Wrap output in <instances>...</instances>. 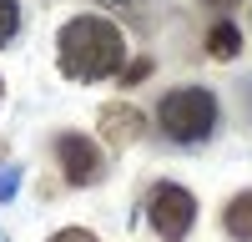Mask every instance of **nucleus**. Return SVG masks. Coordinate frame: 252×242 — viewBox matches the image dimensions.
I'll list each match as a JSON object with an SVG mask.
<instances>
[{"instance_id": "f257e3e1", "label": "nucleus", "mask_w": 252, "mask_h": 242, "mask_svg": "<svg viewBox=\"0 0 252 242\" xmlns=\"http://www.w3.org/2000/svg\"><path fill=\"white\" fill-rule=\"evenodd\" d=\"M61 71L71 81H106L111 71H121V56H126V40L111 20L101 15H76L66 20L61 30Z\"/></svg>"}, {"instance_id": "39448f33", "label": "nucleus", "mask_w": 252, "mask_h": 242, "mask_svg": "<svg viewBox=\"0 0 252 242\" xmlns=\"http://www.w3.org/2000/svg\"><path fill=\"white\" fill-rule=\"evenodd\" d=\"M101 131H106L116 147H126V141L141 131V111H131V106H106V111H101Z\"/></svg>"}, {"instance_id": "f03ea898", "label": "nucleus", "mask_w": 252, "mask_h": 242, "mask_svg": "<svg viewBox=\"0 0 252 242\" xmlns=\"http://www.w3.org/2000/svg\"><path fill=\"white\" fill-rule=\"evenodd\" d=\"M157 126L172 136V141H207L217 126V96L207 86H182V91H166L161 106H157Z\"/></svg>"}, {"instance_id": "20e7f679", "label": "nucleus", "mask_w": 252, "mask_h": 242, "mask_svg": "<svg viewBox=\"0 0 252 242\" xmlns=\"http://www.w3.org/2000/svg\"><path fill=\"white\" fill-rule=\"evenodd\" d=\"M56 156H61V172H66L71 187H91V182L101 177V151L96 141H86L81 131H66L56 141Z\"/></svg>"}, {"instance_id": "6e6552de", "label": "nucleus", "mask_w": 252, "mask_h": 242, "mask_svg": "<svg viewBox=\"0 0 252 242\" xmlns=\"http://www.w3.org/2000/svg\"><path fill=\"white\" fill-rule=\"evenodd\" d=\"M15 30H20V5L15 0H0V46H5Z\"/></svg>"}, {"instance_id": "7ed1b4c3", "label": "nucleus", "mask_w": 252, "mask_h": 242, "mask_svg": "<svg viewBox=\"0 0 252 242\" xmlns=\"http://www.w3.org/2000/svg\"><path fill=\"white\" fill-rule=\"evenodd\" d=\"M146 217H152L161 242H182L192 232V222H197V202H192L187 187H177V182H157L152 197H146Z\"/></svg>"}, {"instance_id": "423d86ee", "label": "nucleus", "mask_w": 252, "mask_h": 242, "mask_svg": "<svg viewBox=\"0 0 252 242\" xmlns=\"http://www.w3.org/2000/svg\"><path fill=\"white\" fill-rule=\"evenodd\" d=\"M222 227H227V237H237V242H252V192H242V197H232V202H227V212H222Z\"/></svg>"}, {"instance_id": "9d476101", "label": "nucleus", "mask_w": 252, "mask_h": 242, "mask_svg": "<svg viewBox=\"0 0 252 242\" xmlns=\"http://www.w3.org/2000/svg\"><path fill=\"white\" fill-rule=\"evenodd\" d=\"M207 5H232V0H207Z\"/></svg>"}, {"instance_id": "0eeeda50", "label": "nucleus", "mask_w": 252, "mask_h": 242, "mask_svg": "<svg viewBox=\"0 0 252 242\" xmlns=\"http://www.w3.org/2000/svg\"><path fill=\"white\" fill-rule=\"evenodd\" d=\"M237 51H242V35H237V26L217 20V26L207 30V56H217V60H232Z\"/></svg>"}, {"instance_id": "1a4fd4ad", "label": "nucleus", "mask_w": 252, "mask_h": 242, "mask_svg": "<svg viewBox=\"0 0 252 242\" xmlns=\"http://www.w3.org/2000/svg\"><path fill=\"white\" fill-rule=\"evenodd\" d=\"M51 242H96V237H91L86 227H66V232H56Z\"/></svg>"}]
</instances>
